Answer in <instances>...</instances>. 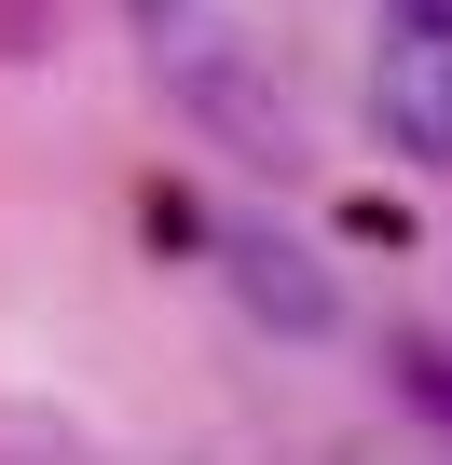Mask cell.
Returning a JSON list of instances; mask_svg holds the SVG:
<instances>
[{
    "mask_svg": "<svg viewBox=\"0 0 452 465\" xmlns=\"http://www.w3.org/2000/svg\"><path fill=\"white\" fill-rule=\"evenodd\" d=\"M370 124L384 151L452 178V0H384V42H370Z\"/></svg>",
    "mask_w": 452,
    "mask_h": 465,
    "instance_id": "obj_2",
    "label": "cell"
},
{
    "mask_svg": "<svg viewBox=\"0 0 452 465\" xmlns=\"http://www.w3.org/2000/svg\"><path fill=\"white\" fill-rule=\"evenodd\" d=\"M384 383H397V397L452 438V342H438V329H384Z\"/></svg>",
    "mask_w": 452,
    "mask_h": 465,
    "instance_id": "obj_4",
    "label": "cell"
},
{
    "mask_svg": "<svg viewBox=\"0 0 452 465\" xmlns=\"http://www.w3.org/2000/svg\"><path fill=\"white\" fill-rule=\"evenodd\" d=\"M219 274H234V302L261 329H288V342H329L343 329V288L288 247V232H261V219H219Z\"/></svg>",
    "mask_w": 452,
    "mask_h": 465,
    "instance_id": "obj_3",
    "label": "cell"
},
{
    "mask_svg": "<svg viewBox=\"0 0 452 465\" xmlns=\"http://www.w3.org/2000/svg\"><path fill=\"white\" fill-rule=\"evenodd\" d=\"M124 15H137V55H151V83H165L178 124H206L234 164H288L302 151V124L275 96V55L219 15V0H124Z\"/></svg>",
    "mask_w": 452,
    "mask_h": 465,
    "instance_id": "obj_1",
    "label": "cell"
},
{
    "mask_svg": "<svg viewBox=\"0 0 452 465\" xmlns=\"http://www.w3.org/2000/svg\"><path fill=\"white\" fill-rule=\"evenodd\" d=\"M55 15H69V0H0V69H42L55 55Z\"/></svg>",
    "mask_w": 452,
    "mask_h": 465,
    "instance_id": "obj_5",
    "label": "cell"
}]
</instances>
